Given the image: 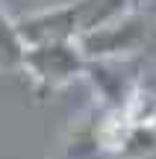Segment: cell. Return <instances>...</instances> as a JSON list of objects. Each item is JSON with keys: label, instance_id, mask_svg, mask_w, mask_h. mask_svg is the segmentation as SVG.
<instances>
[{"label": "cell", "instance_id": "cell-1", "mask_svg": "<svg viewBox=\"0 0 156 159\" xmlns=\"http://www.w3.org/2000/svg\"><path fill=\"white\" fill-rule=\"evenodd\" d=\"M150 33H153L150 15L145 9H127L124 15L80 33L74 41L80 47V53L86 56V62H91V59H124L145 50V44L150 41Z\"/></svg>", "mask_w": 156, "mask_h": 159}, {"label": "cell", "instance_id": "cell-2", "mask_svg": "<svg viewBox=\"0 0 156 159\" xmlns=\"http://www.w3.org/2000/svg\"><path fill=\"white\" fill-rule=\"evenodd\" d=\"M21 68L38 83L41 91H56L68 85L74 77L86 74V56L80 53L74 39L65 41H44V44L24 47Z\"/></svg>", "mask_w": 156, "mask_h": 159}, {"label": "cell", "instance_id": "cell-3", "mask_svg": "<svg viewBox=\"0 0 156 159\" xmlns=\"http://www.w3.org/2000/svg\"><path fill=\"white\" fill-rule=\"evenodd\" d=\"M15 30L21 35L24 47L29 44H44V41H65L80 35V18H77V3L53 6L44 12H33V15L15 21Z\"/></svg>", "mask_w": 156, "mask_h": 159}, {"label": "cell", "instance_id": "cell-4", "mask_svg": "<svg viewBox=\"0 0 156 159\" xmlns=\"http://www.w3.org/2000/svg\"><path fill=\"white\" fill-rule=\"evenodd\" d=\"M130 6V0H77V18H80V33L94 30L100 24L112 21V18L124 15Z\"/></svg>", "mask_w": 156, "mask_h": 159}, {"label": "cell", "instance_id": "cell-5", "mask_svg": "<svg viewBox=\"0 0 156 159\" xmlns=\"http://www.w3.org/2000/svg\"><path fill=\"white\" fill-rule=\"evenodd\" d=\"M21 59H24V41L15 30V21L0 9V68L15 71L21 68Z\"/></svg>", "mask_w": 156, "mask_h": 159}, {"label": "cell", "instance_id": "cell-6", "mask_svg": "<svg viewBox=\"0 0 156 159\" xmlns=\"http://www.w3.org/2000/svg\"><path fill=\"white\" fill-rule=\"evenodd\" d=\"M139 9H145V12H147V15H150V21L156 24V0H145V3H141V6H139Z\"/></svg>", "mask_w": 156, "mask_h": 159}, {"label": "cell", "instance_id": "cell-7", "mask_svg": "<svg viewBox=\"0 0 156 159\" xmlns=\"http://www.w3.org/2000/svg\"><path fill=\"white\" fill-rule=\"evenodd\" d=\"M141 3H145V0H130V6H133V9H139Z\"/></svg>", "mask_w": 156, "mask_h": 159}]
</instances>
